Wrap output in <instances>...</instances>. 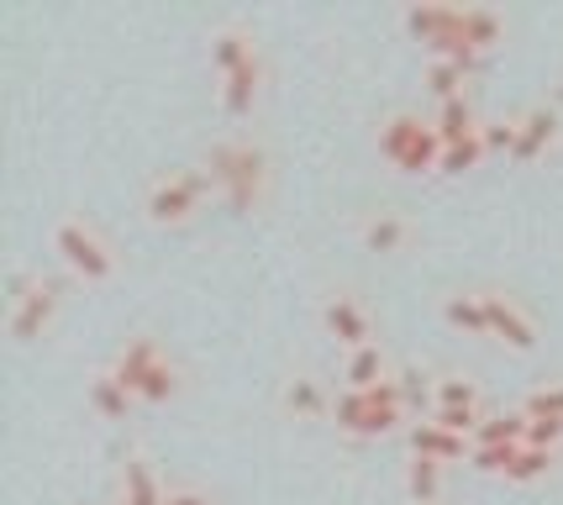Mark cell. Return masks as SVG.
I'll list each match as a JSON object with an SVG mask.
<instances>
[{"mask_svg":"<svg viewBox=\"0 0 563 505\" xmlns=\"http://www.w3.org/2000/svg\"><path fill=\"white\" fill-rule=\"evenodd\" d=\"M479 295H485L490 337H500L511 353H532V348H538V321H532V311H527L516 295H506V289H479Z\"/></svg>","mask_w":563,"mask_h":505,"instance_id":"6","label":"cell"},{"mask_svg":"<svg viewBox=\"0 0 563 505\" xmlns=\"http://www.w3.org/2000/svg\"><path fill=\"white\" fill-rule=\"evenodd\" d=\"M527 448H542V453H559V448H563V421L532 416V427H527Z\"/></svg>","mask_w":563,"mask_h":505,"instance_id":"32","label":"cell"},{"mask_svg":"<svg viewBox=\"0 0 563 505\" xmlns=\"http://www.w3.org/2000/svg\"><path fill=\"white\" fill-rule=\"evenodd\" d=\"M358 238H364L368 253H406L411 238H417V227L400 217V211H374V217L358 227Z\"/></svg>","mask_w":563,"mask_h":505,"instance_id":"12","label":"cell"},{"mask_svg":"<svg viewBox=\"0 0 563 505\" xmlns=\"http://www.w3.org/2000/svg\"><path fill=\"white\" fill-rule=\"evenodd\" d=\"M438 406L474 410V406H485V395H479V385L468 374H442V380H432V410Z\"/></svg>","mask_w":563,"mask_h":505,"instance_id":"25","label":"cell"},{"mask_svg":"<svg viewBox=\"0 0 563 505\" xmlns=\"http://www.w3.org/2000/svg\"><path fill=\"white\" fill-rule=\"evenodd\" d=\"M563 138V121L553 106H532V111H521L516 117V147H511V164H538L548 158Z\"/></svg>","mask_w":563,"mask_h":505,"instance_id":"7","label":"cell"},{"mask_svg":"<svg viewBox=\"0 0 563 505\" xmlns=\"http://www.w3.org/2000/svg\"><path fill=\"white\" fill-rule=\"evenodd\" d=\"M464 79H468V74L459 69V64H432V69H427V85H432L438 106H442V100H453V96H468Z\"/></svg>","mask_w":563,"mask_h":505,"instance_id":"30","label":"cell"},{"mask_svg":"<svg viewBox=\"0 0 563 505\" xmlns=\"http://www.w3.org/2000/svg\"><path fill=\"white\" fill-rule=\"evenodd\" d=\"M432 127H438L442 147H448V143H464V138H474L485 121H479V111H474V100H468V96H453V100H442V106H438Z\"/></svg>","mask_w":563,"mask_h":505,"instance_id":"21","label":"cell"},{"mask_svg":"<svg viewBox=\"0 0 563 505\" xmlns=\"http://www.w3.org/2000/svg\"><path fill=\"white\" fill-rule=\"evenodd\" d=\"M53 253L64 259V264L85 279V285H106V279H117V248L106 242L96 221L85 217H64L53 227Z\"/></svg>","mask_w":563,"mask_h":505,"instance_id":"4","label":"cell"},{"mask_svg":"<svg viewBox=\"0 0 563 505\" xmlns=\"http://www.w3.org/2000/svg\"><path fill=\"white\" fill-rule=\"evenodd\" d=\"M485 158H490V147H485V138L474 132V138H464V143H448V147H442L438 174H448V179H459V174H468V168H479Z\"/></svg>","mask_w":563,"mask_h":505,"instance_id":"26","label":"cell"},{"mask_svg":"<svg viewBox=\"0 0 563 505\" xmlns=\"http://www.w3.org/2000/svg\"><path fill=\"white\" fill-rule=\"evenodd\" d=\"M332 400H338V395H327L321 380H311V374H295L290 385H285V410H290L295 421H321V416H332Z\"/></svg>","mask_w":563,"mask_h":505,"instance_id":"17","label":"cell"},{"mask_svg":"<svg viewBox=\"0 0 563 505\" xmlns=\"http://www.w3.org/2000/svg\"><path fill=\"white\" fill-rule=\"evenodd\" d=\"M459 37H464L468 48L485 58V53H495L500 43H506V17H500V11H490V6H464Z\"/></svg>","mask_w":563,"mask_h":505,"instance_id":"15","label":"cell"},{"mask_svg":"<svg viewBox=\"0 0 563 505\" xmlns=\"http://www.w3.org/2000/svg\"><path fill=\"white\" fill-rule=\"evenodd\" d=\"M432 427H442V432H453V437H468L474 442V432H479V421H485V406H474V410H453V406H438L432 416H427Z\"/></svg>","mask_w":563,"mask_h":505,"instance_id":"28","label":"cell"},{"mask_svg":"<svg viewBox=\"0 0 563 505\" xmlns=\"http://www.w3.org/2000/svg\"><path fill=\"white\" fill-rule=\"evenodd\" d=\"M122 501L126 505H164V501H169V490L153 480L147 458H126V463H122Z\"/></svg>","mask_w":563,"mask_h":505,"instance_id":"24","label":"cell"},{"mask_svg":"<svg viewBox=\"0 0 563 505\" xmlns=\"http://www.w3.org/2000/svg\"><path fill=\"white\" fill-rule=\"evenodd\" d=\"M379 158L400 174H438L442 164V138L432 117H417V111H395V117L379 121Z\"/></svg>","mask_w":563,"mask_h":505,"instance_id":"2","label":"cell"},{"mask_svg":"<svg viewBox=\"0 0 563 505\" xmlns=\"http://www.w3.org/2000/svg\"><path fill=\"white\" fill-rule=\"evenodd\" d=\"M211 195H217V185H211L206 168H174V174H164V179L147 185L143 211L153 227H190V221L206 211Z\"/></svg>","mask_w":563,"mask_h":505,"instance_id":"3","label":"cell"},{"mask_svg":"<svg viewBox=\"0 0 563 505\" xmlns=\"http://www.w3.org/2000/svg\"><path fill=\"white\" fill-rule=\"evenodd\" d=\"M85 400H90V410H96L100 421H126V410H132V395H126V385L117 380V374H111V369L90 374Z\"/></svg>","mask_w":563,"mask_h":505,"instance_id":"16","label":"cell"},{"mask_svg":"<svg viewBox=\"0 0 563 505\" xmlns=\"http://www.w3.org/2000/svg\"><path fill=\"white\" fill-rule=\"evenodd\" d=\"M427 53H432V64H459V69H464V74H474V69H479V53L468 48L464 37H438V43H432V48H427Z\"/></svg>","mask_w":563,"mask_h":505,"instance_id":"29","label":"cell"},{"mask_svg":"<svg viewBox=\"0 0 563 505\" xmlns=\"http://www.w3.org/2000/svg\"><path fill=\"white\" fill-rule=\"evenodd\" d=\"M258 58V37L253 32H243V26H221L217 37H211V69L227 79V74H238L243 64H253Z\"/></svg>","mask_w":563,"mask_h":505,"instance_id":"14","label":"cell"},{"mask_svg":"<svg viewBox=\"0 0 563 505\" xmlns=\"http://www.w3.org/2000/svg\"><path fill=\"white\" fill-rule=\"evenodd\" d=\"M264 79H269V69H264V53H258L253 64H243L238 74L221 79V111L232 121H247L258 111V100H264Z\"/></svg>","mask_w":563,"mask_h":505,"instance_id":"9","label":"cell"},{"mask_svg":"<svg viewBox=\"0 0 563 505\" xmlns=\"http://www.w3.org/2000/svg\"><path fill=\"white\" fill-rule=\"evenodd\" d=\"M179 395H185V369H179V363L164 353V359H158V363H153V369L143 374V385H137V400H143V406H169V400H179Z\"/></svg>","mask_w":563,"mask_h":505,"instance_id":"19","label":"cell"},{"mask_svg":"<svg viewBox=\"0 0 563 505\" xmlns=\"http://www.w3.org/2000/svg\"><path fill=\"white\" fill-rule=\"evenodd\" d=\"M321 327L338 337V348H347V353H358V348H368V342H379V337H374V316L364 311L358 295H332V300L321 306Z\"/></svg>","mask_w":563,"mask_h":505,"instance_id":"8","label":"cell"},{"mask_svg":"<svg viewBox=\"0 0 563 505\" xmlns=\"http://www.w3.org/2000/svg\"><path fill=\"white\" fill-rule=\"evenodd\" d=\"M379 380H390V353L379 342H368L358 353H347L343 363V389H374Z\"/></svg>","mask_w":563,"mask_h":505,"instance_id":"22","label":"cell"},{"mask_svg":"<svg viewBox=\"0 0 563 505\" xmlns=\"http://www.w3.org/2000/svg\"><path fill=\"white\" fill-rule=\"evenodd\" d=\"M406 442H411V458H438V463H468V458H474V442H468V437L442 432L427 416L406 427Z\"/></svg>","mask_w":563,"mask_h":505,"instance_id":"11","label":"cell"},{"mask_svg":"<svg viewBox=\"0 0 563 505\" xmlns=\"http://www.w3.org/2000/svg\"><path fill=\"white\" fill-rule=\"evenodd\" d=\"M527 416H548V421H563V385H542L527 395Z\"/></svg>","mask_w":563,"mask_h":505,"instance_id":"31","label":"cell"},{"mask_svg":"<svg viewBox=\"0 0 563 505\" xmlns=\"http://www.w3.org/2000/svg\"><path fill=\"white\" fill-rule=\"evenodd\" d=\"M516 453H521V448H474L468 469H479V474H506L516 463Z\"/></svg>","mask_w":563,"mask_h":505,"instance_id":"33","label":"cell"},{"mask_svg":"<svg viewBox=\"0 0 563 505\" xmlns=\"http://www.w3.org/2000/svg\"><path fill=\"white\" fill-rule=\"evenodd\" d=\"M164 505H211V495H200V490H169Z\"/></svg>","mask_w":563,"mask_h":505,"instance_id":"35","label":"cell"},{"mask_svg":"<svg viewBox=\"0 0 563 505\" xmlns=\"http://www.w3.org/2000/svg\"><path fill=\"white\" fill-rule=\"evenodd\" d=\"M442 321H448L453 332H464V337H490L485 295H464V289H453V295L442 300Z\"/></svg>","mask_w":563,"mask_h":505,"instance_id":"20","label":"cell"},{"mask_svg":"<svg viewBox=\"0 0 563 505\" xmlns=\"http://www.w3.org/2000/svg\"><path fill=\"white\" fill-rule=\"evenodd\" d=\"M406 32L417 43H438V37H459V22H464V6H442V0H421V6H406Z\"/></svg>","mask_w":563,"mask_h":505,"instance_id":"10","label":"cell"},{"mask_svg":"<svg viewBox=\"0 0 563 505\" xmlns=\"http://www.w3.org/2000/svg\"><path fill=\"white\" fill-rule=\"evenodd\" d=\"M527 427L532 416L527 410H500V416H485L479 432H474V448H521L527 442Z\"/></svg>","mask_w":563,"mask_h":505,"instance_id":"23","label":"cell"},{"mask_svg":"<svg viewBox=\"0 0 563 505\" xmlns=\"http://www.w3.org/2000/svg\"><path fill=\"white\" fill-rule=\"evenodd\" d=\"M164 359V348H158V337H126V348L117 353V363H111V374L126 385V395L137 400V385H143V374L153 369V363Z\"/></svg>","mask_w":563,"mask_h":505,"instance_id":"13","label":"cell"},{"mask_svg":"<svg viewBox=\"0 0 563 505\" xmlns=\"http://www.w3.org/2000/svg\"><path fill=\"white\" fill-rule=\"evenodd\" d=\"M479 138H485V147H490V153H506V158H511L516 121H485V127H479Z\"/></svg>","mask_w":563,"mask_h":505,"instance_id":"34","label":"cell"},{"mask_svg":"<svg viewBox=\"0 0 563 505\" xmlns=\"http://www.w3.org/2000/svg\"><path fill=\"white\" fill-rule=\"evenodd\" d=\"M553 463H559V453H542V448H527V442H521V453H516V463L506 469V480L532 484V480H542V474H553Z\"/></svg>","mask_w":563,"mask_h":505,"instance_id":"27","label":"cell"},{"mask_svg":"<svg viewBox=\"0 0 563 505\" xmlns=\"http://www.w3.org/2000/svg\"><path fill=\"white\" fill-rule=\"evenodd\" d=\"M406 495L417 505H442V495H448V463H438V458H411V463H406Z\"/></svg>","mask_w":563,"mask_h":505,"instance_id":"18","label":"cell"},{"mask_svg":"<svg viewBox=\"0 0 563 505\" xmlns=\"http://www.w3.org/2000/svg\"><path fill=\"white\" fill-rule=\"evenodd\" d=\"M64 311V285L43 279V274H22L16 295H11V337L16 342H37L53 332V321Z\"/></svg>","mask_w":563,"mask_h":505,"instance_id":"5","label":"cell"},{"mask_svg":"<svg viewBox=\"0 0 563 505\" xmlns=\"http://www.w3.org/2000/svg\"><path fill=\"white\" fill-rule=\"evenodd\" d=\"M122 505H126V501H122Z\"/></svg>","mask_w":563,"mask_h":505,"instance_id":"36","label":"cell"},{"mask_svg":"<svg viewBox=\"0 0 563 505\" xmlns=\"http://www.w3.org/2000/svg\"><path fill=\"white\" fill-rule=\"evenodd\" d=\"M206 174L217 185V200L232 211V217H253L264 211L274 185V164H269V147L253 143V138H221L206 153Z\"/></svg>","mask_w":563,"mask_h":505,"instance_id":"1","label":"cell"}]
</instances>
